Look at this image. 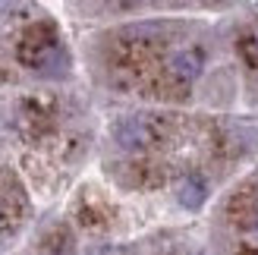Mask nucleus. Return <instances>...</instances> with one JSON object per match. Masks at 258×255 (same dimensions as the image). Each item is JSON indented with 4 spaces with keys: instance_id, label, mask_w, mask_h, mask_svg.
Returning a JSON list of instances; mask_svg holds the SVG:
<instances>
[{
    "instance_id": "nucleus-1",
    "label": "nucleus",
    "mask_w": 258,
    "mask_h": 255,
    "mask_svg": "<svg viewBox=\"0 0 258 255\" xmlns=\"http://www.w3.org/2000/svg\"><path fill=\"white\" fill-rule=\"evenodd\" d=\"M19 60L41 76H63L70 70V50L63 47L60 35L50 25H38L22 38Z\"/></svg>"
},
{
    "instance_id": "nucleus-2",
    "label": "nucleus",
    "mask_w": 258,
    "mask_h": 255,
    "mask_svg": "<svg viewBox=\"0 0 258 255\" xmlns=\"http://www.w3.org/2000/svg\"><path fill=\"white\" fill-rule=\"evenodd\" d=\"M161 133H164V126L154 120L151 113H136V117H126V120L117 123L113 139H117V145L126 148V151H145L161 139Z\"/></svg>"
},
{
    "instance_id": "nucleus-3",
    "label": "nucleus",
    "mask_w": 258,
    "mask_h": 255,
    "mask_svg": "<svg viewBox=\"0 0 258 255\" xmlns=\"http://www.w3.org/2000/svg\"><path fill=\"white\" fill-rule=\"evenodd\" d=\"M167 70H170V76L176 82H196L202 70H205V54L199 47H179L170 54V60H167Z\"/></svg>"
},
{
    "instance_id": "nucleus-4",
    "label": "nucleus",
    "mask_w": 258,
    "mask_h": 255,
    "mask_svg": "<svg viewBox=\"0 0 258 255\" xmlns=\"http://www.w3.org/2000/svg\"><path fill=\"white\" fill-rule=\"evenodd\" d=\"M205 199H208V186H205V180L199 173H189L183 176V180L176 183V202L189 211H199L205 205Z\"/></svg>"
},
{
    "instance_id": "nucleus-5",
    "label": "nucleus",
    "mask_w": 258,
    "mask_h": 255,
    "mask_svg": "<svg viewBox=\"0 0 258 255\" xmlns=\"http://www.w3.org/2000/svg\"><path fill=\"white\" fill-rule=\"evenodd\" d=\"M239 57L246 60L252 70H258V25L239 38Z\"/></svg>"
}]
</instances>
